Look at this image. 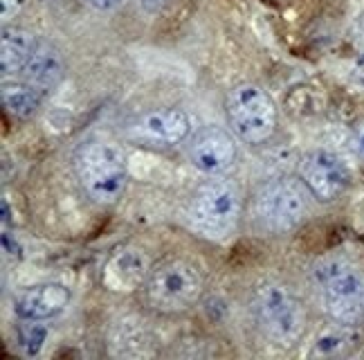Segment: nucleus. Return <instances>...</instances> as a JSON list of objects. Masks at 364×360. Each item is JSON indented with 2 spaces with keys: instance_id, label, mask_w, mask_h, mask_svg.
<instances>
[{
  "instance_id": "nucleus-1",
  "label": "nucleus",
  "mask_w": 364,
  "mask_h": 360,
  "mask_svg": "<svg viewBox=\"0 0 364 360\" xmlns=\"http://www.w3.org/2000/svg\"><path fill=\"white\" fill-rule=\"evenodd\" d=\"M313 280L321 290L324 309L340 324L364 320V275L342 257H326L315 264Z\"/></svg>"
},
{
  "instance_id": "nucleus-2",
  "label": "nucleus",
  "mask_w": 364,
  "mask_h": 360,
  "mask_svg": "<svg viewBox=\"0 0 364 360\" xmlns=\"http://www.w3.org/2000/svg\"><path fill=\"white\" fill-rule=\"evenodd\" d=\"M252 313L265 338L282 347L295 344L306 327L301 302L282 284H261L252 297Z\"/></svg>"
},
{
  "instance_id": "nucleus-3",
  "label": "nucleus",
  "mask_w": 364,
  "mask_h": 360,
  "mask_svg": "<svg viewBox=\"0 0 364 360\" xmlns=\"http://www.w3.org/2000/svg\"><path fill=\"white\" fill-rule=\"evenodd\" d=\"M77 174L95 203L113 205L126 187V156L113 142H90L77 158Z\"/></svg>"
},
{
  "instance_id": "nucleus-4",
  "label": "nucleus",
  "mask_w": 364,
  "mask_h": 360,
  "mask_svg": "<svg viewBox=\"0 0 364 360\" xmlns=\"http://www.w3.org/2000/svg\"><path fill=\"white\" fill-rule=\"evenodd\" d=\"M241 218V196L225 180H207L193 191L189 203V221L203 237L225 239L236 230Z\"/></svg>"
},
{
  "instance_id": "nucleus-5",
  "label": "nucleus",
  "mask_w": 364,
  "mask_h": 360,
  "mask_svg": "<svg viewBox=\"0 0 364 360\" xmlns=\"http://www.w3.org/2000/svg\"><path fill=\"white\" fill-rule=\"evenodd\" d=\"M228 122L245 144H263L268 142L277 129V106L272 97L255 84L236 86L228 97Z\"/></svg>"
},
{
  "instance_id": "nucleus-6",
  "label": "nucleus",
  "mask_w": 364,
  "mask_h": 360,
  "mask_svg": "<svg viewBox=\"0 0 364 360\" xmlns=\"http://www.w3.org/2000/svg\"><path fill=\"white\" fill-rule=\"evenodd\" d=\"M203 293V277L185 259L164 261L151 272L146 282V302L160 313H180L198 302Z\"/></svg>"
},
{
  "instance_id": "nucleus-7",
  "label": "nucleus",
  "mask_w": 364,
  "mask_h": 360,
  "mask_svg": "<svg viewBox=\"0 0 364 360\" xmlns=\"http://www.w3.org/2000/svg\"><path fill=\"white\" fill-rule=\"evenodd\" d=\"M306 212L308 201L304 187L288 178L263 185L252 203V216H255L259 228L277 234L297 228Z\"/></svg>"
},
{
  "instance_id": "nucleus-8",
  "label": "nucleus",
  "mask_w": 364,
  "mask_h": 360,
  "mask_svg": "<svg viewBox=\"0 0 364 360\" xmlns=\"http://www.w3.org/2000/svg\"><path fill=\"white\" fill-rule=\"evenodd\" d=\"M301 180L317 201L328 203L342 196L351 178L346 164L338 156L317 149L301 160Z\"/></svg>"
},
{
  "instance_id": "nucleus-9",
  "label": "nucleus",
  "mask_w": 364,
  "mask_h": 360,
  "mask_svg": "<svg viewBox=\"0 0 364 360\" xmlns=\"http://www.w3.org/2000/svg\"><path fill=\"white\" fill-rule=\"evenodd\" d=\"M189 160L196 169H200L203 174L216 176L228 171L234 160H236V144L232 140V135L223 129H203L200 133H196L189 147Z\"/></svg>"
},
{
  "instance_id": "nucleus-10",
  "label": "nucleus",
  "mask_w": 364,
  "mask_h": 360,
  "mask_svg": "<svg viewBox=\"0 0 364 360\" xmlns=\"http://www.w3.org/2000/svg\"><path fill=\"white\" fill-rule=\"evenodd\" d=\"M70 302V290L63 284H41L27 288L16 300V313L27 322H41L59 315Z\"/></svg>"
},
{
  "instance_id": "nucleus-11",
  "label": "nucleus",
  "mask_w": 364,
  "mask_h": 360,
  "mask_svg": "<svg viewBox=\"0 0 364 360\" xmlns=\"http://www.w3.org/2000/svg\"><path fill=\"white\" fill-rule=\"evenodd\" d=\"M149 277H151L149 257L142 250H137V248H126V250H119L108 261L104 282L113 290H133L146 284Z\"/></svg>"
},
{
  "instance_id": "nucleus-12",
  "label": "nucleus",
  "mask_w": 364,
  "mask_h": 360,
  "mask_svg": "<svg viewBox=\"0 0 364 360\" xmlns=\"http://www.w3.org/2000/svg\"><path fill=\"white\" fill-rule=\"evenodd\" d=\"M63 70L61 52L52 43H36L30 61L23 68V77L38 90H52L63 79Z\"/></svg>"
},
{
  "instance_id": "nucleus-13",
  "label": "nucleus",
  "mask_w": 364,
  "mask_h": 360,
  "mask_svg": "<svg viewBox=\"0 0 364 360\" xmlns=\"http://www.w3.org/2000/svg\"><path fill=\"white\" fill-rule=\"evenodd\" d=\"M36 48V38L23 27H5L0 36V70L5 77L23 73Z\"/></svg>"
},
{
  "instance_id": "nucleus-14",
  "label": "nucleus",
  "mask_w": 364,
  "mask_h": 360,
  "mask_svg": "<svg viewBox=\"0 0 364 360\" xmlns=\"http://www.w3.org/2000/svg\"><path fill=\"white\" fill-rule=\"evenodd\" d=\"M142 131L158 142L176 144L189 135V117L178 108L156 110V113H149L144 117Z\"/></svg>"
},
{
  "instance_id": "nucleus-15",
  "label": "nucleus",
  "mask_w": 364,
  "mask_h": 360,
  "mask_svg": "<svg viewBox=\"0 0 364 360\" xmlns=\"http://www.w3.org/2000/svg\"><path fill=\"white\" fill-rule=\"evenodd\" d=\"M3 106L14 117H30L41 106L38 88H34L32 84H7L3 86Z\"/></svg>"
},
{
  "instance_id": "nucleus-16",
  "label": "nucleus",
  "mask_w": 364,
  "mask_h": 360,
  "mask_svg": "<svg viewBox=\"0 0 364 360\" xmlns=\"http://www.w3.org/2000/svg\"><path fill=\"white\" fill-rule=\"evenodd\" d=\"M321 108H324V95L308 84L290 88L286 95V110L292 115H299V117L317 115Z\"/></svg>"
},
{
  "instance_id": "nucleus-17",
  "label": "nucleus",
  "mask_w": 364,
  "mask_h": 360,
  "mask_svg": "<svg viewBox=\"0 0 364 360\" xmlns=\"http://www.w3.org/2000/svg\"><path fill=\"white\" fill-rule=\"evenodd\" d=\"M351 344V334L346 331H328L315 342V356H340L346 351V347Z\"/></svg>"
},
{
  "instance_id": "nucleus-18",
  "label": "nucleus",
  "mask_w": 364,
  "mask_h": 360,
  "mask_svg": "<svg viewBox=\"0 0 364 360\" xmlns=\"http://www.w3.org/2000/svg\"><path fill=\"white\" fill-rule=\"evenodd\" d=\"M46 336H48V329H46V327H41V324H25V327L21 329V334H18V340H21V344H23L25 354L36 356L38 349L43 347Z\"/></svg>"
},
{
  "instance_id": "nucleus-19",
  "label": "nucleus",
  "mask_w": 364,
  "mask_h": 360,
  "mask_svg": "<svg viewBox=\"0 0 364 360\" xmlns=\"http://www.w3.org/2000/svg\"><path fill=\"white\" fill-rule=\"evenodd\" d=\"M348 79H351V84L355 88L364 90V52L358 54L351 63V68H348Z\"/></svg>"
},
{
  "instance_id": "nucleus-20",
  "label": "nucleus",
  "mask_w": 364,
  "mask_h": 360,
  "mask_svg": "<svg viewBox=\"0 0 364 360\" xmlns=\"http://www.w3.org/2000/svg\"><path fill=\"white\" fill-rule=\"evenodd\" d=\"M353 149H355V156L364 162V120L358 122V127L353 131Z\"/></svg>"
},
{
  "instance_id": "nucleus-21",
  "label": "nucleus",
  "mask_w": 364,
  "mask_h": 360,
  "mask_svg": "<svg viewBox=\"0 0 364 360\" xmlns=\"http://www.w3.org/2000/svg\"><path fill=\"white\" fill-rule=\"evenodd\" d=\"M0 5H3V18L7 21L11 16H16L21 7L25 5V0H0Z\"/></svg>"
},
{
  "instance_id": "nucleus-22",
  "label": "nucleus",
  "mask_w": 364,
  "mask_h": 360,
  "mask_svg": "<svg viewBox=\"0 0 364 360\" xmlns=\"http://www.w3.org/2000/svg\"><path fill=\"white\" fill-rule=\"evenodd\" d=\"M173 0H142V7L149 11V14H158V11H162L166 5H171Z\"/></svg>"
},
{
  "instance_id": "nucleus-23",
  "label": "nucleus",
  "mask_w": 364,
  "mask_h": 360,
  "mask_svg": "<svg viewBox=\"0 0 364 360\" xmlns=\"http://www.w3.org/2000/svg\"><path fill=\"white\" fill-rule=\"evenodd\" d=\"M353 36H355V43L364 50V14H360L353 25Z\"/></svg>"
},
{
  "instance_id": "nucleus-24",
  "label": "nucleus",
  "mask_w": 364,
  "mask_h": 360,
  "mask_svg": "<svg viewBox=\"0 0 364 360\" xmlns=\"http://www.w3.org/2000/svg\"><path fill=\"white\" fill-rule=\"evenodd\" d=\"M88 3L97 9H113L115 5L122 3V0H88Z\"/></svg>"
},
{
  "instance_id": "nucleus-25",
  "label": "nucleus",
  "mask_w": 364,
  "mask_h": 360,
  "mask_svg": "<svg viewBox=\"0 0 364 360\" xmlns=\"http://www.w3.org/2000/svg\"><path fill=\"white\" fill-rule=\"evenodd\" d=\"M272 3H284V0H272Z\"/></svg>"
}]
</instances>
